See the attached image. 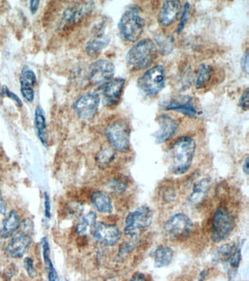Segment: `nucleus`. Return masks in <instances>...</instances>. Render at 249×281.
Segmentation results:
<instances>
[{
  "label": "nucleus",
  "instance_id": "f257e3e1",
  "mask_svg": "<svg viewBox=\"0 0 249 281\" xmlns=\"http://www.w3.org/2000/svg\"><path fill=\"white\" fill-rule=\"evenodd\" d=\"M196 145L193 138L184 136L170 147L168 157L170 171L175 175H183L190 169L194 158Z\"/></svg>",
  "mask_w": 249,
  "mask_h": 281
},
{
  "label": "nucleus",
  "instance_id": "f03ea898",
  "mask_svg": "<svg viewBox=\"0 0 249 281\" xmlns=\"http://www.w3.org/2000/svg\"><path fill=\"white\" fill-rule=\"evenodd\" d=\"M157 56L158 49L154 41L151 39L141 40L127 53V65L132 71L145 69L151 66Z\"/></svg>",
  "mask_w": 249,
  "mask_h": 281
},
{
  "label": "nucleus",
  "instance_id": "7ed1b4c3",
  "mask_svg": "<svg viewBox=\"0 0 249 281\" xmlns=\"http://www.w3.org/2000/svg\"><path fill=\"white\" fill-rule=\"evenodd\" d=\"M144 26L145 21L140 15L139 9L133 6L122 15L118 23V30L124 41L133 43L139 39Z\"/></svg>",
  "mask_w": 249,
  "mask_h": 281
},
{
  "label": "nucleus",
  "instance_id": "20e7f679",
  "mask_svg": "<svg viewBox=\"0 0 249 281\" xmlns=\"http://www.w3.org/2000/svg\"><path fill=\"white\" fill-rule=\"evenodd\" d=\"M166 73L161 65L154 66L143 74L138 80V86L147 96L154 97L164 88Z\"/></svg>",
  "mask_w": 249,
  "mask_h": 281
},
{
  "label": "nucleus",
  "instance_id": "39448f33",
  "mask_svg": "<svg viewBox=\"0 0 249 281\" xmlns=\"http://www.w3.org/2000/svg\"><path fill=\"white\" fill-rule=\"evenodd\" d=\"M105 135L116 150L126 152L130 146V128L128 122L124 120H117L110 123L106 130Z\"/></svg>",
  "mask_w": 249,
  "mask_h": 281
},
{
  "label": "nucleus",
  "instance_id": "423d86ee",
  "mask_svg": "<svg viewBox=\"0 0 249 281\" xmlns=\"http://www.w3.org/2000/svg\"><path fill=\"white\" fill-rule=\"evenodd\" d=\"M234 216L226 207L217 209L213 221L212 239L215 243H220L226 240L235 228Z\"/></svg>",
  "mask_w": 249,
  "mask_h": 281
},
{
  "label": "nucleus",
  "instance_id": "0eeeda50",
  "mask_svg": "<svg viewBox=\"0 0 249 281\" xmlns=\"http://www.w3.org/2000/svg\"><path fill=\"white\" fill-rule=\"evenodd\" d=\"M193 230V222L184 214L172 216L164 225L165 234L172 240H185L190 237Z\"/></svg>",
  "mask_w": 249,
  "mask_h": 281
},
{
  "label": "nucleus",
  "instance_id": "6e6552de",
  "mask_svg": "<svg viewBox=\"0 0 249 281\" xmlns=\"http://www.w3.org/2000/svg\"><path fill=\"white\" fill-rule=\"evenodd\" d=\"M153 221V212L150 207L142 205L128 214L125 220L124 233L135 237L139 230L150 227Z\"/></svg>",
  "mask_w": 249,
  "mask_h": 281
},
{
  "label": "nucleus",
  "instance_id": "1a4fd4ad",
  "mask_svg": "<svg viewBox=\"0 0 249 281\" xmlns=\"http://www.w3.org/2000/svg\"><path fill=\"white\" fill-rule=\"evenodd\" d=\"M115 75V66L109 60L93 62L88 69V79L93 86H101L109 83Z\"/></svg>",
  "mask_w": 249,
  "mask_h": 281
},
{
  "label": "nucleus",
  "instance_id": "9d476101",
  "mask_svg": "<svg viewBox=\"0 0 249 281\" xmlns=\"http://www.w3.org/2000/svg\"><path fill=\"white\" fill-rule=\"evenodd\" d=\"M100 98L98 93L90 92L80 97L74 104L73 110L82 120H93L97 113L99 107Z\"/></svg>",
  "mask_w": 249,
  "mask_h": 281
},
{
  "label": "nucleus",
  "instance_id": "9b49d317",
  "mask_svg": "<svg viewBox=\"0 0 249 281\" xmlns=\"http://www.w3.org/2000/svg\"><path fill=\"white\" fill-rule=\"evenodd\" d=\"M95 239L106 246H114L119 242L121 232L118 226L100 222L95 224L93 229Z\"/></svg>",
  "mask_w": 249,
  "mask_h": 281
},
{
  "label": "nucleus",
  "instance_id": "f8f14e48",
  "mask_svg": "<svg viewBox=\"0 0 249 281\" xmlns=\"http://www.w3.org/2000/svg\"><path fill=\"white\" fill-rule=\"evenodd\" d=\"M106 23L101 21L93 28V36L87 43V54L92 58L97 56L110 42V37L105 34Z\"/></svg>",
  "mask_w": 249,
  "mask_h": 281
},
{
  "label": "nucleus",
  "instance_id": "ddd939ff",
  "mask_svg": "<svg viewBox=\"0 0 249 281\" xmlns=\"http://www.w3.org/2000/svg\"><path fill=\"white\" fill-rule=\"evenodd\" d=\"M33 242L31 235L19 231L14 234L7 245L6 253L11 259H21L26 255Z\"/></svg>",
  "mask_w": 249,
  "mask_h": 281
},
{
  "label": "nucleus",
  "instance_id": "4468645a",
  "mask_svg": "<svg viewBox=\"0 0 249 281\" xmlns=\"http://www.w3.org/2000/svg\"><path fill=\"white\" fill-rule=\"evenodd\" d=\"M94 8L93 2H83L67 8L63 15V21L67 26L78 24L83 18L91 14Z\"/></svg>",
  "mask_w": 249,
  "mask_h": 281
},
{
  "label": "nucleus",
  "instance_id": "2eb2a0df",
  "mask_svg": "<svg viewBox=\"0 0 249 281\" xmlns=\"http://www.w3.org/2000/svg\"><path fill=\"white\" fill-rule=\"evenodd\" d=\"M124 86L125 80L121 78L111 80L105 84L103 91L104 105L113 106L118 104L121 100Z\"/></svg>",
  "mask_w": 249,
  "mask_h": 281
},
{
  "label": "nucleus",
  "instance_id": "dca6fc26",
  "mask_svg": "<svg viewBox=\"0 0 249 281\" xmlns=\"http://www.w3.org/2000/svg\"><path fill=\"white\" fill-rule=\"evenodd\" d=\"M158 123L160 128L155 134L156 143H165L176 134L178 130V124L172 117L168 115H161L159 116Z\"/></svg>",
  "mask_w": 249,
  "mask_h": 281
},
{
  "label": "nucleus",
  "instance_id": "f3484780",
  "mask_svg": "<svg viewBox=\"0 0 249 281\" xmlns=\"http://www.w3.org/2000/svg\"><path fill=\"white\" fill-rule=\"evenodd\" d=\"M182 5L180 1H165L159 13V24L168 27L178 19L181 14Z\"/></svg>",
  "mask_w": 249,
  "mask_h": 281
},
{
  "label": "nucleus",
  "instance_id": "a211bd4d",
  "mask_svg": "<svg viewBox=\"0 0 249 281\" xmlns=\"http://www.w3.org/2000/svg\"><path fill=\"white\" fill-rule=\"evenodd\" d=\"M36 82V73L29 66H24L20 75V83L21 95L28 103H33L34 100V86Z\"/></svg>",
  "mask_w": 249,
  "mask_h": 281
},
{
  "label": "nucleus",
  "instance_id": "6ab92c4d",
  "mask_svg": "<svg viewBox=\"0 0 249 281\" xmlns=\"http://www.w3.org/2000/svg\"><path fill=\"white\" fill-rule=\"evenodd\" d=\"M166 110H175L190 117L196 115L194 100L191 97L181 96L173 99L166 106Z\"/></svg>",
  "mask_w": 249,
  "mask_h": 281
},
{
  "label": "nucleus",
  "instance_id": "aec40b11",
  "mask_svg": "<svg viewBox=\"0 0 249 281\" xmlns=\"http://www.w3.org/2000/svg\"><path fill=\"white\" fill-rule=\"evenodd\" d=\"M35 127H36L37 135L44 147L49 145V133L46 125L45 112L41 106L37 107L35 110Z\"/></svg>",
  "mask_w": 249,
  "mask_h": 281
},
{
  "label": "nucleus",
  "instance_id": "412c9836",
  "mask_svg": "<svg viewBox=\"0 0 249 281\" xmlns=\"http://www.w3.org/2000/svg\"><path fill=\"white\" fill-rule=\"evenodd\" d=\"M211 185V179L209 177L202 179L193 189V192L189 198V202L191 205H198L205 201Z\"/></svg>",
  "mask_w": 249,
  "mask_h": 281
},
{
  "label": "nucleus",
  "instance_id": "4be33fe9",
  "mask_svg": "<svg viewBox=\"0 0 249 281\" xmlns=\"http://www.w3.org/2000/svg\"><path fill=\"white\" fill-rule=\"evenodd\" d=\"M21 222L17 212L14 210H11L3 221V228L0 232L2 238L8 239L12 237L19 228Z\"/></svg>",
  "mask_w": 249,
  "mask_h": 281
},
{
  "label": "nucleus",
  "instance_id": "5701e85b",
  "mask_svg": "<svg viewBox=\"0 0 249 281\" xmlns=\"http://www.w3.org/2000/svg\"><path fill=\"white\" fill-rule=\"evenodd\" d=\"M42 255L48 280L49 281H60L59 276H58V272H57L51 259L49 244L46 237L42 239Z\"/></svg>",
  "mask_w": 249,
  "mask_h": 281
},
{
  "label": "nucleus",
  "instance_id": "b1692460",
  "mask_svg": "<svg viewBox=\"0 0 249 281\" xmlns=\"http://www.w3.org/2000/svg\"><path fill=\"white\" fill-rule=\"evenodd\" d=\"M175 251L169 247H160L154 251L152 257L155 261V266L157 268L167 267L173 261Z\"/></svg>",
  "mask_w": 249,
  "mask_h": 281
},
{
  "label": "nucleus",
  "instance_id": "393cba45",
  "mask_svg": "<svg viewBox=\"0 0 249 281\" xmlns=\"http://www.w3.org/2000/svg\"><path fill=\"white\" fill-rule=\"evenodd\" d=\"M91 201L95 208L104 214H110L113 212V204L109 196L103 192H94L91 195Z\"/></svg>",
  "mask_w": 249,
  "mask_h": 281
},
{
  "label": "nucleus",
  "instance_id": "a878e982",
  "mask_svg": "<svg viewBox=\"0 0 249 281\" xmlns=\"http://www.w3.org/2000/svg\"><path fill=\"white\" fill-rule=\"evenodd\" d=\"M235 250H236V245L234 242L220 246L214 253L213 263L216 264L219 262L229 260Z\"/></svg>",
  "mask_w": 249,
  "mask_h": 281
},
{
  "label": "nucleus",
  "instance_id": "bb28decb",
  "mask_svg": "<svg viewBox=\"0 0 249 281\" xmlns=\"http://www.w3.org/2000/svg\"><path fill=\"white\" fill-rule=\"evenodd\" d=\"M96 214L93 212H88L82 217L80 223L77 226V233L79 235L85 236L88 234L90 227H93L96 224Z\"/></svg>",
  "mask_w": 249,
  "mask_h": 281
},
{
  "label": "nucleus",
  "instance_id": "cd10ccee",
  "mask_svg": "<svg viewBox=\"0 0 249 281\" xmlns=\"http://www.w3.org/2000/svg\"><path fill=\"white\" fill-rule=\"evenodd\" d=\"M212 72H213V69L209 65L205 64V63L201 65L200 73H198L196 83H195L196 88H203L207 84V82L211 78Z\"/></svg>",
  "mask_w": 249,
  "mask_h": 281
},
{
  "label": "nucleus",
  "instance_id": "c85d7f7f",
  "mask_svg": "<svg viewBox=\"0 0 249 281\" xmlns=\"http://www.w3.org/2000/svg\"><path fill=\"white\" fill-rule=\"evenodd\" d=\"M156 41L163 54L170 53L175 46V39L172 36H160Z\"/></svg>",
  "mask_w": 249,
  "mask_h": 281
},
{
  "label": "nucleus",
  "instance_id": "c756f323",
  "mask_svg": "<svg viewBox=\"0 0 249 281\" xmlns=\"http://www.w3.org/2000/svg\"><path fill=\"white\" fill-rule=\"evenodd\" d=\"M114 158V153L109 149H105L98 153L97 159L98 163L103 165H109Z\"/></svg>",
  "mask_w": 249,
  "mask_h": 281
},
{
  "label": "nucleus",
  "instance_id": "7c9ffc66",
  "mask_svg": "<svg viewBox=\"0 0 249 281\" xmlns=\"http://www.w3.org/2000/svg\"><path fill=\"white\" fill-rule=\"evenodd\" d=\"M0 93H1L2 95H3V96L7 97V98L12 100L13 101L15 102L16 105H17L18 107H19V108H21V107L23 106V103L22 101H21V99L18 98L16 93H14L13 92L11 91V90H10L9 88H8L6 86H3L1 87V91H0Z\"/></svg>",
  "mask_w": 249,
  "mask_h": 281
},
{
  "label": "nucleus",
  "instance_id": "2f4dec72",
  "mask_svg": "<svg viewBox=\"0 0 249 281\" xmlns=\"http://www.w3.org/2000/svg\"><path fill=\"white\" fill-rule=\"evenodd\" d=\"M24 266L27 273L31 278H34L38 275V272L35 267L34 262L31 257H25L24 260Z\"/></svg>",
  "mask_w": 249,
  "mask_h": 281
},
{
  "label": "nucleus",
  "instance_id": "473e14b6",
  "mask_svg": "<svg viewBox=\"0 0 249 281\" xmlns=\"http://www.w3.org/2000/svg\"><path fill=\"white\" fill-rule=\"evenodd\" d=\"M190 3L187 2V3H185V7H184L183 12L182 13L181 20H180L178 30H177L178 33H182V31H183L184 28H185V25H186L187 21H188L189 14H190Z\"/></svg>",
  "mask_w": 249,
  "mask_h": 281
},
{
  "label": "nucleus",
  "instance_id": "72a5a7b5",
  "mask_svg": "<svg viewBox=\"0 0 249 281\" xmlns=\"http://www.w3.org/2000/svg\"><path fill=\"white\" fill-rule=\"evenodd\" d=\"M242 253L241 248L236 249L235 252L232 253L231 257H230V266L232 269L237 270L240 266V262H241Z\"/></svg>",
  "mask_w": 249,
  "mask_h": 281
},
{
  "label": "nucleus",
  "instance_id": "f704fd0d",
  "mask_svg": "<svg viewBox=\"0 0 249 281\" xmlns=\"http://www.w3.org/2000/svg\"><path fill=\"white\" fill-rule=\"evenodd\" d=\"M135 243H132V242H128L125 245H122L121 248L120 249L119 252H118V257L119 259L126 256L130 252H131L135 248Z\"/></svg>",
  "mask_w": 249,
  "mask_h": 281
},
{
  "label": "nucleus",
  "instance_id": "c9c22d12",
  "mask_svg": "<svg viewBox=\"0 0 249 281\" xmlns=\"http://www.w3.org/2000/svg\"><path fill=\"white\" fill-rule=\"evenodd\" d=\"M127 187H128V185L121 180H116L111 182V188L118 193L124 192Z\"/></svg>",
  "mask_w": 249,
  "mask_h": 281
},
{
  "label": "nucleus",
  "instance_id": "e433bc0d",
  "mask_svg": "<svg viewBox=\"0 0 249 281\" xmlns=\"http://www.w3.org/2000/svg\"><path fill=\"white\" fill-rule=\"evenodd\" d=\"M248 88H247L245 90L242 96L240 97V101H239V105H240V108L245 110V111H247L248 110Z\"/></svg>",
  "mask_w": 249,
  "mask_h": 281
},
{
  "label": "nucleus",
  "instance_id": "4c0bfd02",
  "mask_svg": "<svg viewBox=\"0 0 249 281\" xmlns=\"http://www.w3.org/2000/svg\"><path fill=\"white\" fill-rule=\"evenodd\" d=\"M44 214L47 219L51 218V201L47 192L44 193Z\"/></svg>",
  "mask_w": 249,
  "mask_h": 281
},
{
  "label": "nucleus",
  "instance_id": "58836bf2",
  "mask_svg": "<svg viewBox=\"0 0 249 281\" xmlns=\"http://www.w3.org/2000/svg\"><path fill=\"white\" fill-rule=\"evenodd\" d=\"M248 50H247L242 58L241 62H240L242 68L247 75H248Z\"/></svg>",
  "mask_w": 249,
  "mask_h": 281
},
{
  "label": "nucleus",
  "instance_id": "ea45409f",
  "mask_svg": "<svg viewBox=\"0 0 249 281\" xmlns=\"http://www.w3.org/2000/svg\"><path fill=\"white\" fill-rule=\"evenodd\" d=\"M8 212V206L6 200L3 198V196L2 195V192L0 191V214L1 215H6Z\"/></svg>",
  "mask_w": 249,
  "mask_h": 281
},
{
  "label": "nucleus",
  "instance_id": "a19ab883",
  "mask_svg": "<svg viewBox=\"0 0 249 281\" xmlns=\"http://www.w3.org/2000/svg\"><path fill=\"white\" fill-rule=\"evenodd\" d=\"M30 10L32 14H36L37 11H38V7H39L40 2L36 1V0H33L30 3Z\"/></svg>",
  "mask_w": 249,
  "mask_h": 281
},
{
  "label": "nucleus",
  "instance_id": "79ce46f5",
  "mask_svg": "<svg viewBox=\"0 0 249 281\" xmlns=\"http://www.w3.org/2000/svg\"><path fill=\"white\" fill-rule=\"evenodd\" d=\"M129 281H148V280L143 274L138 273L134 275Z\"/></svg>",
  "mask_w": 249,
  "mask_h": 281
},
{
  "label": "nucleus",
  "instance_id": "37998d69",
  "mask_svg": "<svg viewBox=\"0 0 249 281\" xmlns=\"http://www.w3.org/2000/svg\"><path fill=\"white\" fill-rule=\"evenodd\" d=\"M243 172H245V175H248L249 174V169H248V156L246 157V158L245 159V161H244L243 166Z\"/></svg>",
  "mask_w": 249,
  "mask_h": 281
},
{
  "label": "nucleus",
  "instance_id": "c03bdc74",
  "mask_svg": "<svg viewBox=\"0 0 249 281\" xmlns=\"http://www.w3.org/2000/svg\"><path fill=\"white\" fill-rule=\"evenodd\" d=\"M207 275H208V270L207 269H204L200 275V279L198 281H204L207 278Z\"/></svg>",
  "mask_w": 249,
  "mask_h": 281
}]
</instances>
